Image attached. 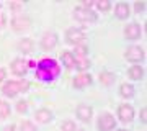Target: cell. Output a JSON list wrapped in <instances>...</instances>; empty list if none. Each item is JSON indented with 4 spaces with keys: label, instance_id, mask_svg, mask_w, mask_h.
<instances>
[{
    "label": "cell",
    "instance_id": "6da1fadb",
    "mask_svg": "<svg viewBox=\"0 0 147 131\" xmlns=\"http://www.w3.org/2000/svg\"><path fill=\"white\" fill-rule=\"evenodd\" d=\"M61 74V67L54 59H41L36 66V77L44 80V82H51Z\"/></svg>",
    "mask_w": 147,
    "mask_h": 131
},
{
    "label": "cell",
    "instance_id": "83f0119b",
    "mask_svg": "<svg viewBox=\"0 0 147 131\" xmlns=\"http://www.w3.org/2000/svg\"><path fill=\"white\" fill-rule=\"evenodd\" d=\"M134 8H136L137 13H141V12L146 8V3H144V2H136V3H134Z\"/></svg>",
    "mask_w": 147,
    "mask_h": 131
},
{
    "label": "cell",
    "instance_id": "4dcf8cb0",
    "mask_svg": "<svg viewBox=\"0 0 147 131\" xmlns=\"http://www.w3.org/2000/svg\"><path fill=\"white\" fill-rule=\"evenodd\" d=\"M93 7V2H90V0H85L84 2V8H87V10H90Z\"/></svg>",
    "mask_w": 147,
    "mask_h": 131
},
{
    "label": "cell",
    "instance_id": "ba28073f",
    "mask_svg": "<svg viewBox=\"0 0 147 131\" xmlns=\"http://www.w3.org/2000/svg\"><path fill=\"white\" fill-rule=\"evenodd\" d=\"M118 115H119L121 121H124V123H127V121H131L132 118H134V110H132L131 105H121L119 108H118Z\"/></svg>",
    "mask_w": 147,
    "mask_h": 131
},
{
    "label": "cell",
    "instance_id": "7402d4cb",
    "mask_svg": "<svg viewBox=\"0 0 147 131\" xmlns=\"http://www.w3.org/2000/svg\"><path fill=\"white\" fill-rule=\"evenodd\" d=\"M8 115H10V105L3 100H0V120L7 118Z\"/></svg>",
    "mask_w": 147,
    "mask_h": 131
},
{
    "label": "cell",
    "instance_id": "8992f818",
    "mask_svg": "<svg viewBox=\"0 0 147 131\" xmlns=\"http://www.w3.org/2000/svg\"><path fill=\"white\" fill-rule=\"evenodd\" d=\"M31 26V20L28 18V16H15L13 20H11V28L15 30V31H23V30H28Z\"/></svg>",
    "mask_w": 147,
    "mask_h": 131
},
{
    "label": "cell",
    "instance_id": "cb8c5ba5",
    "mask_svg": "<svg viewBox=\"0 0 147 131\" xmlns=\"http://www.w3.org/2000/svg\"><path fill=\"white\" fill-rule=\"evenodd\" d=\"M61 131H77L75 123L74 121H64L62 125H61Z\"/></svg>",
    "mask_w": 147,
    "mask_h": 131
},
{
    "label": "cell",
    "instance_id": "1f68e13d",
    "mask_svg": "<svg viewBox=\"0 0 147 131\" xmlns=\"http://www.w3.org/2000/svg\"><path fill=\"white\" fill-rule=\"evenodd\" d=\"M3 26H5V15L0 13V28H3Z\"/></svg>",
    "mask_w": 147,
    "mask_h": 131
},
{
    "label": "cell",
    "instance_id": "836d02e7",
    "mask_svg": "<svg viewBox=\"0 0 147 131\" xmlns=\"http://www.w3.org/2000/svg\"><path fill=\"white\" fill-rule=\"evenodd\" d=\"M2 131H15V125H8V126H5Z\"/></svg>",
    "mask_w": 147,
    "mask_h": 131
},
{
    "label": "cell",
    "instance_id": "d6986e66",
    "mask_svg": "<svg viewBox=\"0 0 147 131\" xmlns=\"http://www.w3.org/2000/svg\"><path fill=\"white\" fill-rule=\"evenodd\" d=\"M119 94L121 97H124V98H131L132 95H134V87L131 84H123L119 87Z\"/></svg>",
    "mask_w": 147,
    "mask_h": 131
},
{
    "label": "cell",
    "instance_id": "e0dca14e",
    "mask_svg": "<svg viewBox=\"0 0 147 131\" xmlns=\"http://www.w3.org/2000/svg\"><path fill=\"white\" fill-rule=\"evenodd\" d=\"M18 49H20L21 52H25V54L31 52L33 51V41L30 39V38H23V39H20V43H18Z\"/></svg>",
    "mask_w": 147,
    "mask_h": 131
},
{
    "label": "cell",
    "instance_id": "ac0fdd59",
    "mask_svg": "<svg viewBox=\"0 0 147 131\" xmlns=\"http://www.w3.org/2000/svg\"><path fill=\"white\" fill-rule=\"evenodd\" d=\"M127 74H129V77L134 79V80H141V79L144 77V71H142L141 66H132V67L127 71Z\"/></svg>",
    "mask_w": 147,
    "mask_h": 131
},
{
    "label": "cell",
    "instance_id": "277c9868",
    "mask_svg": "<svg viewBox=\"0 0 147 131\" xmlns=\"http://www.w3.org/2000/svg\"><path fill=\"white\" fill-rule=\"evenodd\" d=\"M115 125H116L115 116L110 115V113H103L98 118V130L100 131H111L115 128Z\"/></svg>",
    "mask_w": 147,
    "mask_h": 131
},
{
    "label": "cell",
    "instance_id": "52a82bcc",
    "mask_svg": "<svg viewBox=\"0 0 147 131\" xmlns=\"http://www.w3.org/2000/svg\"><path fill=\"white\" fill-rule=\"evenodd\" d=\"M124 36H126V39H129V41L137 39V38L141 36V26L137 25V23L127 25L126 28H124Z\"/></svg>",
    "mask_w": 147,
    "mask_h": 131
},
{
    "label": "cell",
    "instance_id": "3957f363",
    "mask_svg": "<svg viewBox=\"0 0 147 131\" xmlns=\"http://www.w3.org/2000/svg\"><path fill=\"white\" fill-rule=\"evenodd\" d=\"M74 18L79 21H84V23H88V21H95L96 20V15H95L92 10H87L84 7H79L74 10Z\"/></svg>",
    "mask_w": 147,
    "mask_h": 131
},
{
    "label": "cell",
    "instance_id": "4fadbf2b",
    "mask_svg": "<svg viewBox=\"0 0 147 131\" xmlns=\"http://www.w3.org/2000/svg\"><path fill=\"white\" fill-rule=\"evenodd\" d=\"M90 84H92V75L90 74H79L75 77V80H74V85L77 89H84V87H87Z\"/></svg>",
    "mask_w": 147,
    "mask_h": 131
},
{
    "label": "cell",
    "instance_id": "5bb4252c",
    "mask_svg": "<svg viewBox=\"0 0 147 131\" xmlns=\"http://www.w3.org/2000/svg\"><path fill=\"white\" fill-rule=\"evenodd\" d=\"M115 13H116V16H118L119 20L127 18V16L131 15V13H129V5L124 3V2H119V3L116 5V8H115Z\"/></svg>",
    "mask_w": 147,
    "mask_h": 131
},
{
    "label": "cell",
    "instance_id": "5b68a950",
    "mask_svg": "<svg viewBox=\"0 0 147 131\" xmlns=\"http://www.w3.org/2000/svg\"><path fill=\"white\" fill-rule=\"evenodd\" d=\"M124 58H126L127 61H131V62H139V61L144 59V49L139 48V46L127 48L126 52H124Z\"/></svg>",
    "mask_w": 147,
    "mask_h": 131
},
{
    "label": "cell",
    "instance_id": "9a60e30c",
    "mask_svg": "<svg viewBox=\"0 0 147 131\" xmlns=\"http://www.w3.org/2000/svg\"><path fill=\"white\" fill-rule=\"evenodd\" d=\"M34 118H36V121H39V123H49V121L53 120V113L49 110H46V108H42V110H38L36 113H34Z\"/></svg>",
    "mask_w": 147,
    "mask_h": 131
},
{
    "label": "cell",
    "instance_id": "2e32d148",
    "mask_svg": "<svg viewBox=\"0 0 147 131\" xmlns=\"http://www.w3.org/2000/svg\"><path fill=\"white\" fill-rule=\"evenodd\" d=\"M61 58H62V64L65 66V67H69V69L75 67V58H74V52H70V51H64Z\"/></svg>",
    "mask_w": 147,
    "mask_h": 131
},
{
    "label": "cell",
    "instance_id": "e575fe53",
    "mask_svg": "<svg viewBox=\"0 0 147 131\" xmlns=\"http://www.w3.org/2000/svg\"><path fill=\"white\" fill-rule=\"evenodd\" d=\"M10 7H11V8H20V3H10Z\"/></svg>",
    "mask_w": 147,
    "mask_h": 131
},
{
    "label": "cell",
    "instance_id": "7a4b0ae2",
    "mask_svg": "<svg viewBox=\"0 0 147 131\" xmlns=\"http://www.w3.org/2000/svg\"><path fill=\"white\" fill-rule=\"evenodd\" d=\"M85 39V33L79 28H69L67 33H65V41L69 44H74V46H77L80 43Z\"/></svg>",
    "mask_w": 147,
    "mask_h": 131
},
{
    "label": "cell",
    "instance_id": "484cf974",
    "mask_svg": "<svg viewBox=\"0 0 147 131\" xmlns=\"http://www.w3.org/2000/svg\"><path fill=\"white\" fill-rule=\"evenodd\" d=\"M96 7H98V10L106 12V10H110L111 3L108 2V0H100V2H96Z\"/></svg>",
    "mask_w": 147,
    "mask_h": 131
},
{
    "label": "cell",
    "instance_id": "f546056e",
    "mask_svg": "<svg viewBox=\"0 0 147 131\" xmlns=\"http://www.w3.org/2000/svg\"><path fill=\"white\" fill-rule=\"evenodd\" d=\"M146 116H147V110H146V108H142V110H141V120H142V123H146V121H147Z\"/></svg>",
    "mask_w": 147,
    "mask_h": 131
},
{
    "label": "cell",
    "instance_id": "d4e9b609",
    "mask_svg": "<svg viewBox=\"0 0 147 131\" xmlns=\"http://www.w3.org/2000/svg\"><path fill=\"white\" fill-rule=\"evenodd\" d=\"M20 131H36V126L31 121H23L20 125Z\"/></svg>",
    "mask_w": 147,
    "mask_h": 131
},
{
    "label": "cell",
    "instance_id": "4316f807",
    "mask_svg": "<svg viewBox=\"0 0 147 131\" xmlns=\"http://www.w3.org/2000/svg\"><path fill=\"white\" fill-rule=\"evenodd\" d=\"M26 108H28V103H26V102H23V100L16 103V110H18V111H26Z\"/></svg>",
    "mask_w": 147,
    "mask_h": 131
},
{
    "label": "cell",
    "instance_id": "8fae6325",
    "mask_svg": "<svg viewBox=\"0 0 147 131\" xmlns=\"http://www.w3.org/2000/svg\"><path fill=\"white\" fill-rule=\"evenodd\" d=\"M92 115H93V110H92L90 105H79V108H77V116H79L82 121H90Z\"/></svg>",
    "mask_w": 147,
    "mask_h": 131
},
{
    "label": "cell",
    "instance_id": "603a6c76",
    "mask_svg": "<svg viewBox=\"0 0 147 131\" xmlns=\"http://www.w3.org/2000/svg\"><path fill=\"white\" fill-rule=\"evenodd\" d=\"M87 51H88L87 46L80 43V44L75 46V54H74V58H87Z\"/></svg>",
    "mask_w": 147,
    "mask_h": 131
},
{
    "label": "cell",
    "instance_id": "7c38bea8",
    "mask_svg": "<svg viewBox=\"0 0 147 131\" xmlns=\"http://www.w3.org/2000/svg\"><path fill=\"white\" fill-rule=\"evenodd\" d=\"M57 44V36L54 35V33H46L41 39V46L44 49H53L54 46Z\"/></svg>",
    "mask_w": 147,
    "mask_h": 131
},
{
    "label": "cell",
    "instance_id": "ffe728a7",
    "mask_svg": "<svg viewBox=\"0 0 147 131\" xmlns=\"http://www.w3.org/2000/svg\"><path fill=\"white\" fill-rule=\"evenodd\" d=\"M100 82L105 85H111L113 82H115V74L111 72H101L100 74Z\"/></svg>",
    "mask_w": 147,
    "mask_h": 131
},
{
    "label": "cell",
    "instance_id": "d590c367",
    "mask_svg": "<svg viewBox=\"0 0 147 131\" xmlns=\"http://www.w3.org/2000/svg\"><path fill=\"white\" fill-rule=\"evenodd\" d=\"M118 131H126V130H118Z\"/></svg>",
    "mask_w": 147,
    "mask_h": 131
},
{
    "label": "cell",
    "instance_id": "d6a6232c",
    "mask_svg": "<svg viewBox=\"0 0 147 131\" xmlns=\"http://www.w3.org/2000/svg\"><path fill=\"white\" fill-rule=\"evenodd\" d=\"M5 77H7V72H5V69H2V67H0V82H2V80H3Z\"/></svg>",
    "mask_w": 147,
    "mask_h": 131
},
{
    "label": "cell",
    "instance_id": "f1b7e54d",
    "mask_svg": "<svg viewBox=\"0 0 147 131\" xmlns=\"http://www.w3.org/2000/svg\"><path fill=\"white\" fill-rule=\"evenodd\" d=\"M18 85H20V92H26L28 87H30V84H28L26 80H20V82H18Z\"/></svg>",
    "mask_w": 147,
    "mask_h": 131
},
{
    "label": "cell",
    "instance_id": "9c48e42d",
    "mask_svg": "<svg viewBox=\"0 0 147 131\" xmlns=\"http://www.w3.org/2000/svg\"><path fill=\"white\" fill-rule=\"evenodd\" d=\"M2 92H3V95H7V97H16V95L20 94V85H18V82H15V80H10V82H7L5 85H3V89H2Z\"/></svg>",
    "mask_w": 147,
    "mask_h": 131
},
{
    "label": "cell",
    "instance_id": "44dd1931",
    "mask_svg": "<svg viewBox=\"0 0 147 131\" xmlns=\"http://www.w3.org/2000/svg\"><path fill=\"white\" fill-rule=\"evenodd\" d=\"M75 67L79 71H85L90 67V61L87 58H75Z\"/></svg>",
    "mask_w": 147,
    "mask_h": 131
},
{
    "label": "cell",
    "instance_id": "30bf717a",
    "mask_svg": "<svg viewBox=\"0 0 147 131\" xmlns=\"http://www.w3.org/2000/svg\"><path fill=\"white\" fill-rule=\"evenodd\" d=\"M10 69H11V72L16 74V75H25L26 71H28V66L23 59H15V61L11 62Z\"/></svg>",
    "mask_w": 147,
    "mask_h": 131
},
{
    "label": "cell",
    "instance_id": "8d00e7d4",
    "mask_svg": "<svg viewBox=\"0 0 147 131\" xmlns=\"http://www.w3.org/2000/svg\"><path fill=\"white\" fill-rule=\"evenodd\" d=\"M80 131H84V130H80Z\"/></svg>",
    "mask_w": 147,
    "mask_h": 131
}]
</instances>
